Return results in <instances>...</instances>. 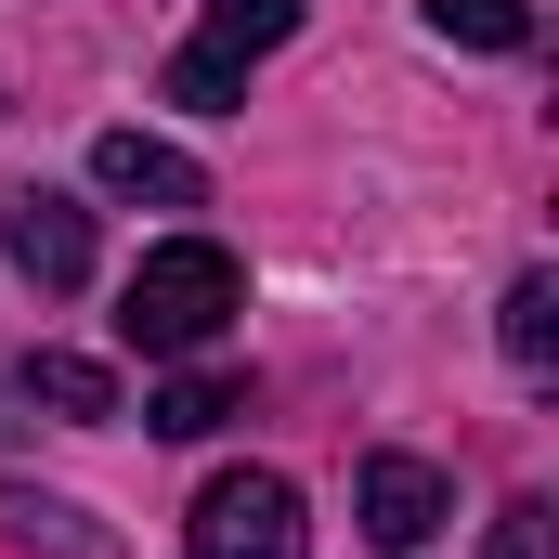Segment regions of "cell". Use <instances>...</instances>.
I'll list each match as a JSON object with an SVG mask.
<instances>
[{"label": "cell", "mask_w": 559, "mask_h": 559, "mask_svg": "<svg viewBox=\"0 0 559 559\" xmlns=\"http://www.w3.org/2000/svg\"><path fill=\"white\" fill-rule=\"evenodd\" d=\"M235 312H248V274H235V248H209V235L143 248L131 286H118V338H131L143 365H195Z\"/></svg>", "instance_id": "obj_1"}, {"label": "cell", "mask_w": 559, "mask_h": 559, "mask_svg": "<svg viewBox=\"0 0 559 559\" xmlns=\"http://www.w3.org/2000/svg\"><path fill=\"white\" fill-rule=\"evenodd\" d=\"M182 547L195 559H312V508H299L286 468H222V481L195 495Z\"/></svg>", "instance_id": "obj_2"}, {"label": "cell", "mask_w": 559, "mask_h": 559, "mask_svg": "<svg viewBox=\"0 0 559 559\" xmlns=\"http://www.w3.org/2000/svg\"><path fill=\"white\" fill-rule=\"evenodd\" d=\"M299 39V0H209V26L169 52V105H195V118H222L235 92H248V66Z\"/></svg>", "instance_id": "obj_3"}, {"label": "cell", "mask_w": 559, "mask_h": 559, "mask_svg": "<svg viewBox=\"0 0 559 559\" xmlns=\"http://www.w3.org/2000/svg\"><path fill=\"white\" fill-rule=\"evenodd\" d=\"M0 248H13V274L26 286H92V209L79 195H52V182H26V195H0Z\"/></svg>", "instance_id": "obj_4"}, {"label": "cell", "mask_w": 559, "mask_h": 559, "mask_svg": "<svg viewBox=\"0 0 559 559\" xmlns=\"http://www.w3.org/2000/svg\"><path fill=\"white\" fill-rule=\"evenodd\" d=\"M352 521L378 534V547H404L417 559L442 521H455V495H442V468L429 455H365V481H352Z\"/></svg>", "instance_id": "obj_5"}, {"label": "cell", "mask_w": 559, "mask_h": 559, "mask_svg": "<svg viewBox=\"0 0 559 559\" xmlns=\"http://www.w3.org/2000/svg\"><path fill=\"white\" fill-rule=\"evenodd\" d=\"M92 182L131 195V209H209V169H195L182 143H156V131H105L92 143Z\"/></svg>", "instance_id": "obj_6"}, {"label": "cell", "mask_w": 559, "mask_h": 559, "mask_svg": "<svg viewBox=\"0 0 559 559\" xmlns=\"http://www.w3.org/2000/svg\"><path fill=\"white\" fill-rule=\"evenodd\" d=\"M495 338H508V365L547 391V378H559V274H521V286H508V325H495Z\"/></svg>", "instance_id": "obj_7"}, {"label": "cell", "mask_w": 559, "mask_h": 559, "mask_svg": "<svg viewBox=\"0 0 559 559\" xmlns=\"http://www.w3.org/2000/svg\"><path fill=\"white\" fill-rule=\"evenodd\" d=\"M222 417H235V378H209V365H182V378L143 404V429H156V442H209Z\"/></svg>", "instance_id": "obj_8"}, {"label": "cell", "mask_w": 559, "mask_h": 559, "mask_svg": "<svg viewBox=\"0 0 559 559\" xmlns=\"http://www.w3.org/2000/svg\"><path fill=\"white\" fill-rule=\"evenodd\" d=\"M26 404H52V417H118V378L79 365V352H26Z\"/></svg>", "instance_id": "obj_9"}, {"label": "cell", "mask_w": 559, "mask_h": 559, "mask_svg": "<svg viewBox=\"0 0 559 559\" xmlns=\"http://www.w3.org/2000/svg\"><path fill=\"white\" fill-rule=\"evenodd\" d=\"M429 39H468V52H534V0H429Z\"/></svg>", "instance_id": "obj_10"}, {"label": "cell", "mask_w": 559, "mask_h": 559, "mask_svg": "<svg viewBox=\"0 0 559 559\" xmlns=\"http://www.w3.org/2000/svg\"><path fill=\"white\" fill-rule=\"evenodd\" d=\"M495 559H559V534H547V495H521V508L495 521Z\"/></svg>", "instance_id": "obj_11"}]
</instances>
